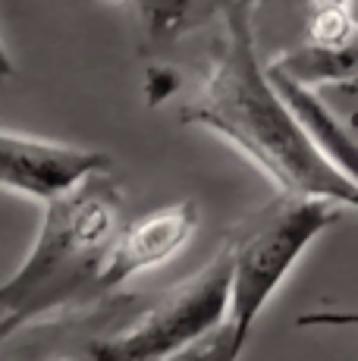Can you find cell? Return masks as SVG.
Here are the masks:
<instances>
[{"instance_id": "obj_1", "label": "cell", "mask_w": 358, "mask_h": 361, "mask_svg": "<svg viewBox=\"0 0 358 361\" xmlns=\"http://www.w3.org/2000/svg\"><path fill=\"white\" fill-rule=\"evenodd\" d=\"M254 4L258 0H233L223 10L214 60L195 94L183 101L179 120L223 138L283 195L327 198L352 211L358 204L355 179L333 170L311 148L267 82L254 51Z\"/></svg>"}, {"instance_id": "obj_2", "label": "cell", "mask_w": 358, "mask_h": 361, "mask_svg": "<svg viewBox=\"0 0 358 361\" xmlns=\"http://www.w3.org/2000/svg\"><path fill=\"white\" fill-rule=\"evenodd\" d=\"M123 189L94 173L66 195L41 204L29 255L0 283V345L16 330L101 298V270L123 220Z\"/></svg>"}, {"instance_id": "obj_3", "label": "cell", "mask_w": 358, "mask_h": 361, "mask_svg": "<svg viewBox=\"0 0 358 361\" xmlns=\"http://www.w3.org/2000/svg\"><path fill=\"white\" fill-rule=\"evenodd\" d=\"M346 207L327 198L283 195L245 217L233 230L226 252L230 264V302L226 324L239 345H249L258 317L277 295L302 255L323 230L336 224Z\"/></svg>"}, {"instance_id": "obj_4", "label": "cell", "mask_w": 358, "mask_h": 361, "mask_svg": "<svg viewBox=\"0 0 358 361\" xmlns=\"http://www.w3.org/2000/svg\"><path fill=\"white\" fill-rule=\"evenodd\" d=\"M230 264L220 252L185 283L163 293L139 317L88 343L79 361H163L226 324Z\"/></svg>"}, {"instance_id": "obj_5", "label": "cell", "mask_w": 358, "mask_h": 361, "mask_svg": "<svg viewBox=\"0 0 358 361\" xmlns=\"http://www.w3.org/2000/svg\"><path fill=\"white\" fill-rule=\"evenodd\" d=\"M110 157L92 148L0 129V189L41 204L66 195L82 179L107 173Z\"/></svg>"}, {"instance_id": "obj_6", "label": "cell", "mask_w": 358, "mask_h": 361, "mask_svg": "<svg viewBox=\"0 0 358 361\" xmlns=\"http://www.w3.org/2000/svg\"><path fill=\"white\" fill-rule=\"evenodd\" d=\"M198 201L185 198L142 214L132 224H123L101 270V295L120 289L123 283L163 267L192 242L198 230Z\"/></svg>"}, {"instance_id": "obj_7", "label": "cell", "mask_w": 358, "mask_h": 361, "mask_svg": "<svg viewBox=\"0 0 358 361\" xmlns=\"http://www.w3.org/2000/svg\"><path fill=\"white\" fill-rule=\"evenodd\" d=\"M264 75L271 82V88L277 92V98L283 101L286 114L292 116V123L299 126L302 135L311 142V148L327 161L333 170H340L342 176L355 179V142L349 126H342L336 120V114L327 107L314 88H305L299 82L286 79L280 69L271 63L264 66Z\"/></svg>"}, {"instance_id": "obj_8", "label": "cell", "mask_w": 358, "mask_h": 361, "mask_svg": "<svg viewBox=\"0 0 358 361\" xmlns=\"http://www.w3.org/2000/svg\"><path fill=\"white\" fill-rule=\"evenodd\" d=\"M139 13V47L154 54L170 47L183 35L220 19L233 0H132Z\"/></svg>"}, {"instance_id": "obj_9", "label": "cell", "mask_w": 358, "mask_h": 361, "mask_svg": "<svg viewBox=\"0 0 358 361\" xmlns=\"http://www.w3.org/2000/svg\"><path fill=\"white\" fill-rule=\"evenodd\" d=\"M273 69L286 75V79L299 82L305 88L314 85H355V47H342V51H330V47L299 44L292 51L280 54L271 60Z\"/></svg>"}, {"instance_id": "obj_10", "label": "cell", "mask_w": 358, "mask_h": 361, "mask_svg": "<svg viewBox=\"0 0 358 361\" xmlns=\"http://www.w3.org/2000/svg\"><path fill=\"white\" fill-rule=\"evenodd\" d=\"M242 352H245V345H239L236 336H233V330H230V324H223V327L208 333L204 339L192 343L189 349L176 352V355H170L163 361H239Z\"/></svg>"}, {"instance_id": "obj_11", "label": "cell", "mask_w": 358, "mask_h": 361, "mask_svg": "<svg viewBox=\"0 0 358 361\" xmlns=\"http://www.w3.org/2000/svg\"><path fill=\"white\" fill-rule=\"evenodd\" d=\"M308 16L321 10H355V0H305Z\"/></svg>"}, {"instance_id": "obj_12", "label": "cell", "mask_w": 358, "mask_h": 361, "mask_svg": "<svg viewBox=\"0 0 358 361\" xmlns=\"http://www.w3.org/2000/svg\"><path fill=\"white\" fill-rule=\"evenodd\" d=\"M13 60H10V54H6V47H4V41H0V82H10L13 79Z\"/></svg>"}, {"instance_id": "obj_13", "label": "cell", "mask_w": 358, "mask_h": 361, "mask_svg": "<svg viewBox=\"0 0 358 361\" xmlns=\"http://www.w3.org/2000/svg\"><path fill=\"white\" fill-rule=\"evenodd\" d=\"M44 361H79V358H70V355H51V358H44Z\"/></svg>"}, {"instance_id": "obj_14", "label": "cell", "mask_w": 358, "mask_h": 361, "mask_svg": "<svg viewBox=\"0 0 358 361\" xmlns=\"http://www.w3.org/2000/svg\"><path fill=\"white\" fill-rule=\"evenodd\" d=\"M98 4H126V0H98Z\"/></svg>"}]
</instances>
